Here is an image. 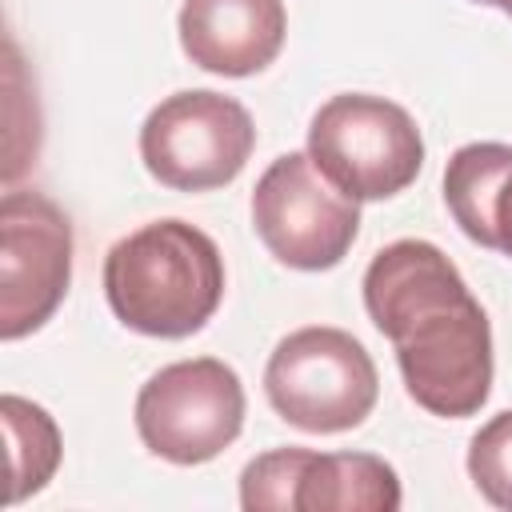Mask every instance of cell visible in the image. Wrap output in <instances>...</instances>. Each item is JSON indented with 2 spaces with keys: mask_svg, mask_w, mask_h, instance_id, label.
<instances>
[{
  "mask_svg": "<svg viewBox=\"0 0 512 512\" xmlns=\"http://www.w3.org/2000/svg\"><path fill=\"white\" fill-rule=\"evenodd\" d=\"M368 320L392 340L408 396L444 420L476 416L492 392V324L432 240H396L364 272Z\"/></svg>",
  "mask_w": 512,
  "mask_h": 512,
  "instance_id": "1",
  "label": "cell"
},
{
  "mask_svg": "<svg viewBox=\"0 0 512 512\" xmlns=\"http://www.w3.org/2000/svg\"><path fill=\"white\" fill-rule=\"evenodd\" d=\"M104 296L116 320L140 336L184 340L224 300V256L188 220H152L120 236L104 256Z\"/></svg>",
  "mask_w": 512,
  "mask_h": 512,
  "instance_id": "2",
  "label": "cell"
},
{
  "mask_svg": "<svg viewBox=\"0 0 512 512\" xmlns=\"http://www.w3.org/2000/svg\"><path fill=\"white\" fill-rule=\"evenodd\" d=\"M264 392L284 424L332 436L372 416L380 396V372L352 332L308 324L288 332L272 348L264 368Z\"/></svg>",
  "mask_w": 512,
  "mask_h": 512,
  "instance_id": "3",
  "label": "cell"
},
{
  "mask_svg": "<svg viewBox=\"0 0 512 512\" xmlns=\"http://www.w3.org/2000/svg\"><path fill=\"white\" fill-rule=\"evenodd\" d=\"M308 156L352 200H388L420 176L424 136L396 100L340 92L316 108Z\"/></svg>",
  "mask_w": 512,
  "mask_h": 512,
  "instance_id": "4",
  "label": "cell"
},
{
  "mask_svg": "<svg viewBox=\"0 0 512 512\" xmlns=\"http://www.w3.org/2000/svg\"><path fill=\"white\" fill-rule=\"evenodd\" d=\"M256 148L248 108L212 88L164 96L140 124V160L164 188L212 192L232 184Z\"/></svg>",
  "mask_w": 512,
  "mask_h": 512,
  "instance_id": "5",
  "label": "cell"
},
{
  "mask_svg": "<svg viewBox=\"0 0 512 512\" xmlns=\"http://www.w3.org/2000/svg\"><path fill=\"white\" fill-rule=\"evenodd\" d=\"M244 428V384L216 356L164 364L136 396V432L168 464L216 460Z\"/></svg>",
  "mask_w": 512,
  "mask_h": 512,
  "instance_id": "6",
  "label": "cell"
},
{
  "mask_svg": "<svg viewBox=\"0 0 512 512\" xmlns=\"http://www.w3.org/2000/svg\"><path fill=\"white\" fill-rule=\"evenodd\" d=\"M252 224L280 264L324 272L348 256L360 232V200L336 188L308 152H284L252 188Z\"/></svg>",
  "mask_w": 512,
  "mask_h": 512,
  "instance_id": "7",
  "label": "cell"
},
{
  "mask_svg": "<svg viewBox=\"0 0 512 512\" xmlns=\"http://www.w3.org/2000/svg\"><path fill=\"white\" fill-rule=\"evenodd\" d=\"M72 284V224L44 192L0 200V336L20 340L52 320Z\"/></svg>",
  "mask_w": 512,
  "mask_h": 512,
  "instance_id": "8",
  "label": "cell"
},
{
  "mask_svg": "<svg viewBox=\"0 0 512 512\" xmlns=\"http://www.w3.org/2000/svg\"><path fill=\"white\" fill-rule=\"evenodd\" d=\"M176 28L196 68L240 80L280 56L288 12L284 0H184Z\"/></svg>",
  "mask_w": 512,
  "mask_h": 512,
  "instance_id": "9",
  "label": "cell"
},
{
  "mask_svg": "<svg viewBox=\"0 0 512 512\" xmlns=\"http://www.w3.org/2000/svg\"><path fill=\"white\" fill-rule=\"evenodd\" d=\"M444 204L472 244L512 256V144L456 148L444 168Z\"/></svg>",
  "mask_w": 512,
  "mask_h": 512,
  "instance_id": "10",
  "label": "cell"
},
{
  "mask_svg": "<svg viewBox=\"0 0 512 512\" xmlns=\"http://www.w3.org/2000/svg\"><path fill=\"white\" fill-rule=\"evenodd\" d=\"M400 476L388 460L372 452H312L300 488L296 512H396Z\"/></svg>",
  "mask_w": 512,
  "mask_h": 512,
  "instance_id": "11",
  "label": "cell"
},
{
  "mask_svg": "<svg viewBox=\"0 0 512 512\" xmlns=\"http://www.w3.org/2000/svg\"><path fill=\"white\" fill-rule=\"evenodd\" d=\"M0 420H4V436H8V504H20L28 496H36L40 488H48V480L56 476L60 468V428L56 420L16 396V392H4L0 396Z\"/></svg>",
  "mask_w": 512,
  "mask_h": 512,
  "instance_id": "12",
  "label": "cell"
},
{
  "mask_svg": "<svg viewBox=\"0 0 512 512\" xmlns=\"http://www.w3.org/2000/svg\"><path fill=\"white\" fill-rule=\"evenodd\" d=\"M312 448H272L244 464L240 472V508L248 512H296L300 472Z\"/></svg>",
  "mask_w": 512,
  "mask_h": 512,
  "instance_id": "13",
  "label": "cell"
},
{
  "mask_svg": "<svg viewBox=\"0 0 512 512\" xmlns=\"http://www.w3.org/2000/svg\"><path fill=\"white\" fill-rule=\"evenodd\" d=\"M468 476L476 492L492 504L512 512V408L496 412L468 444Z\"/></svg>",
  "mask_w": 512,
  "mask_h": 512,
  "instance_id": "14",
  "label": "cell"
},
{
  "mask_svg": "<svg viewBox=\"0 0 512 512\" xmlns=\"http://www.w3.org/2000/svg\"><path fill=\"white\" fill-rule=\"evenodd\" d=\"M476 4H492V8H500L504 16H512V0H476Z\"/></svg>",
  "mask_w": 512,
  "mask_h": 512,
  "instance_id": "15",
  "label": "cell"
}]
</instances>
